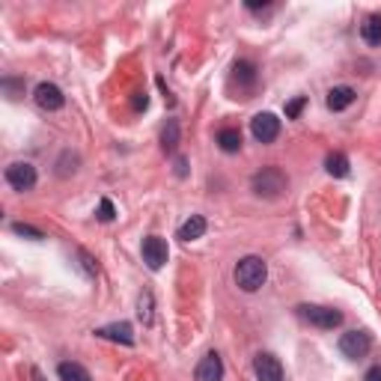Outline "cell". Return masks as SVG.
<instances>
[{"label": "cell", "mask_w": 381, "mask_h": 381, "mask_svg": "<svg viewBox=\"0 0 381 381\" xmlns=\"http://www.w3.org/2000/svg\"><path fill=\"white\" fill-rule=\"evenodd\" d=\"M268 280V265L262 262L259 256H244L242 262L235 265V283H238V289H244V292H256L262 289Z\"/></svg>", "instance_id": "obj_1"}, {"label": "cell", "mask_w": 381, "mask_h": 381, "mask_svg": "<svg viewBox=\"0 0 381 381\" xmlns=\"http://www.w3.org/2000/svg\"><path fill=\"white\" fill-rule=\"evenodd\" d=\"M286 185H289V179H286V173L280 170V167H262V170L250 179V188H254L256 197H265V200H277Z\"/></svg>", "instance_id": "obj_2"}, {"label": "cell", "mask_w": 381, "mask_h": 381, "mask_svg": "<svg viewBox=\"0 0 381 381\" xmlns=\"http://www.w3.org/2000/svg\"><path fill=\"white\" fill-rule=\"evenodd\" d=\"M298 313H301L304 321H310V325H316L321 331H333L342 321V313L333 307H319V304H304L298 307Z\"/></svg>", "instance_id": "obj_3"}, {"label": "cell", "mask_w": 381, "mask_h": 381, "mask_svg": "<svg viewBox=\"0 0 381 381\" xmlns=\"http://www.w3.org/2000/svg\"><path fill=\"white\" fill-rule=\"evenodd\" d=\"M369 349H373V337H369L366 331H349L340 337V352L345 357H352V361H357V357H363Z\"/></svg>", "instance_id": "obj_4"}, {"label": "cell", "mask_w": 381, "mask_h": 381, "mask_svg": "<svg viewBox=\"0 0 381 381\" xmlns=\"http://www.w3.org/2000/svg\"><path fill=\"white\" fill-rule=\"evenodd\" d=\"M167 259H170V250H167V242L161 235H149V238H143V262L152 268V271H158L167 265Z\"/></svg>", "instance_id": "obj_5"}, {"label": "cell", "mask_w": 381, "mask_h": 381, "mask_svg": "<svg viewBox=\"0 0 381 381\" xmlns=\"http://www.w3.org/2000/svg\"><path fill=\"white\" fill-rule=\"evenodd\" d=\"M250 131H254V137L259 143H274L280 134V119L274 113H256L250 119Z\"/></svg>", "instance_id": "obj_6"}, {"label": "cell", "mask_w": 381, "mask_h": 381, "mask_svg": "<svg viewBox=\"0 0 381 381\" xmlns=\"http://www.w3.org/2000/svg\"><path fill=\"white\" fill-rule=\"evenodd\" d=\"M6 182L15 190H30L36 185V167L27 161H15L6 167Z\"/></svg>", "instance_id": "obj_7"}, {"label": "cell", "mask_w": 381, "mask_h": 381, "mask_svg": "<svg viewBox=\"0 0 381 381\" xmlns=\"http://www.w3.org/2000/svg\"><path fill=\"white\" fill-rule=\"evenodd\" d=\"M33 99H36V104L42 107V111H60V107L66 104V95H63V90L57 87V83H39V87H36V92H33Z\"/></svg>", "instance_id": "obj_8"}, {"label": "cell", "mask_w": 381, "mask_h": 381, "mask_svg": "<svg viewBox=\"0 0 381 381\" xmlns=\"http://www.w3.org/2000/svg\"><path fill=\"white\" fill-rule=\"evenodd\" d=\"M254 373H256L259 381H283V366L274 354H256Z\"/></svg>", "instance_id": "obj_9"}, {"label": "cell", "mask_w": 381, "mask_h": 381, "mask_svg": "<svg viewBox=\"0 0 381 381\" xmlns=\"http://www.w3.org/2000/svg\"><path fill=\"white\" fill-rule=\"evenodd\" d=\"M223 378V361L218 352H209L197 363V381H221Z\"/></svg>", "instance_id": "obj_10"}, {"label": "cell", "mask_w": 381, "mask_h": 381, "mask_svg": "<svg viewBox=\"0 0 381 381\" xmlns=\"http://www.w3.org/2000/svg\"><path fill=\"white\" fill-rule=\"evenodd\" d=\"M95 337L102 340H113V342H123V345H131L134 342V328L128 325V321H116V325H104L95 331Z\"/></svg>", "instance_id": "obj_11"}, {"label": "cell", "mask_w": 381, "mask_h": 381, "mask_svg": "<svg viewBox=\"0 0 381 381\" xmlns=\"http://www.w3.org/2000/svg\"><path fill=\"white\" fill-rule=\"evenodd\" d=\"M202 235H206V218H202V214H190V218L179 226V238H182V242H197Z\"/></svg>", "instance_id": "obj_12"}, {"label": "cell", "mask_w": 381, "mask_h": 381, "mask_svg": "<svg viewBox=\"0 0 381 381\" xmlns=\"http://www.w3.org/2000/svg\"><path fill=\"white\" fill-rule=\"evenodd\" d=\"M354 99H357V92H354L352 87H333V90L328 92V107H331L333 113H337V111H345V107H352Z\"/></svg>", "instance_id": "obj_13"}, {"label": "cell", "mask_w": 381, "mask_h": 381, "mask_svg": "<svg viewBox=\"0 0 381 381\" xmlns=\"http://www.w3.org/2000/svg\"><path fill=\"white\" fill-rule=\"evenodd\" d=\"M57 375H60V381H92L87 369H83L81 363H75V361L60 363V366H57Z\"/></svg>", "instance_id": "obj_14"}, {"label": "cell", "mask_w": 381, "mask_h": 381, "mask_svg": "<svg viewBox=\"0 0 381 381\" xmlns=\"http://www.w3.org/2000/svg\"><path fill=\"white\" fill-rule=\"evenodd\" d=\"M325 170L333 179H345V176H349V158H345L342 152H331L325 158Z\"/></svg>", "instance_id": "obj_15"}, {"label": "cell", "mask_w": 381, "mask_h": 381, "mask_svg": "<svg viewBox=\"0 0 381 381\" xmlns=\"http://www.w3.org/2000/svg\"><path fill=\"white\" fill-rule=\"evenodd\" d=\"M361 36L366 45H381V15H369L361 24Z\"/></svg>", "instance_id": "obj_16"}, {"label": "cell", "mask_w": 381, "mask_h": 381, "mask_svg": "<svg viewBox=\"0 0 381 381\" xmlns=\"http://www.w3.org/2000/svg\"><path fill=\"white\" fill-rule=\"evenodd\" d=\"M218 146L223 152H238L242 149V131L238 128H221L218 131Z\"/></svg>", "instance_id": "obj_17"}, {"label": "cell", "mask_w": 381, "mask_h": 381, "mask_svg": "<svg viewBox=\"0 0 381 381\" xmlns=\"http://www.w3.org/2000/svg\"><path fill=\"white\" fill-rule=\"evenodd\" d=\"M176 143H179V123H176V119H167V125H164V131H161V146H164L167 152H173Z\"/></svg>", "instance_id": "obj_18"}, {"label": "cell", "mask_w": 381, "mask_h": 381, "mask_svg": "<svg viewBox=\"0 0 381 381\" xmlns=\"http://www.w3.org/2000/svg\"><path fill=\"white\" fill-rule=\"evenodd\" d=\"M137 316L143 325H152V292H143L137 298Z\"/></svg>", "instance_id": "obj_19"}, {"label": "cell", "mask_w": 381, "mask_h": 381, "mask_svg": "<svg viewBox=\"0 0 381 381\" xmlns=\"http://www.w3.org/2000/svg\"><path fill=\"white\" fill-rule=\"evenodd\" d=\"M235 78L250 87V83L256 81V69H254V63H244V60H242V63H235Z\"/></svg>", "instance_id": "obj_20"}, {"label": "cell", "mask_w": 381, "mask_h": 381, "mask_svg": "<svg viewBox=\"0 0 381 381\" xmlns=\"http://www.w3.org/2000/svg\"><path fill=\"white\" fill-rule=\"evenodd\" d=\"M12 233H15V235H24V238H33V242L45 238V233L36 230V226H30V223H12Z\"/></svg>", "instance_id": "obj_21"}, {"label": "cell", "mask_w": 381, "mask_h": 381, "mask_svg": "<svg viewBox=\"0 0 381 381\" xmlns=\"http://www.w3.org/2000/svg\"><path fill=\"white\" fill-rule=\"evenodd\" d=\"M304 107H307V99H304V95H298V99H292L289 104H286V116H289V119H298Z\"/></svg>", "instance_id": "obj_22"}, {"label": "cell", "mask_w": 381, "mask_h": 381, "mask_svg": "<svg viewBox=\"0 0 381 381\" xmlns=\"http://www.w3.org/2000/svg\"><path fill=\"white\" fill-rule=\"evenodd\" d=\"M113 214H116V212H113V202H111V200H102V202H99V221L107 223V221H113Z\"/></svg>", "instance_id": "obj_23"}, {"label": "cell", "mask_w": 381, "mask_h": 381, "mask_svg": "<svg viewBox=\"0 0 381 381\" xmlns=\"http://www.w3.org/2000/svg\"><path fill=\"white\" fill-rule=\"evenodd\" d=\"M78 259H81V265L87 268V274H99V265L92 262V256L87 254V250H78Z\"/></svg>", "instance_id": "obj_24"}, {"label": "cell", "mask_w": 381, "mask_h": 381, "mask_svg": "<svg viewBox=\"0 0 381 381\" xmlns=\"http://www.w3.org/2000/svg\"><path fill=\"white\" fill-rule=\"evenodd\" d=\"M363 381H381V363L369 366V369H366V375H363Z\"/></svg>", "instance_id": "obj_25"}, {"label": "cell", "mask_w": 381, "mask_h": 381, "mask_svg": "<svg viewBox=\"0 0 381 381\" xmlns=\"http://www.w3.org/2000/svg\"><path fill=\"white\" fill-rule=\"evenodd\" d=\"M176 173H179V176H185V173H188V164H185V158H176Z\"/></svg>", "instance_id": "obj_26"}, {"label": "cell", "mask_w": 381, "mask_h": 381, "mask_svg": "<svg viewBox=\"0 0 381 381\" xmlns=\"http://www.w3.org/2000/svg\"><path fill=\"white\" fill-rule=\"evenodd\" d=\"M134 107L140 111V107H146V92H137V99H134Z\"/></svg>", "instance_id": "obj_27"}]
</instances>
